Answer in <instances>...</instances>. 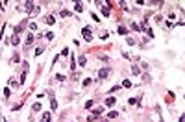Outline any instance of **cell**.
<instances>
[{
  "mask_svg": "<svg viewBox=\"0 0 185 122\" xmlns=\"http://www.w3.org/2000/svg\"><path fill=\"white\" fill-rule=\"evenodd\" d=\"M56 80H58V81H65V80H67V78H65L63 74H58V76H56Z\"/></svg>",
  "mask_w": 185,
  "mask_h": 122,
  "instance_id": "18",
  "label": "cell"
},
{
  "mask_svg": "<svg viewBox=\"0 0 185 122\" xmlns=\"http://www.w3.org/2000/svg\"><path fill=\"white\" fill-rule=\"evenodd\" d=\"M109 74H111V68H100V70H98V78H100V80H105Z\"/></svg>",
  "mask_w": 185,
  "mask_h": 122,
  "instance_id": "3",
  "label": "cell"
},
{
  "mask_svg": "<svg viewBox=\"0 0 185 122\" xmlns=\"http://www.w3.org/2000/svg\"><path fill=\"white\" fill-rule=\"evenodd\" d=\"M85 63H87V57H85V55H80V57H78V65H80V67H85Z\"/></svg>",
  "mask_w": 185,
  "mask_h": 122,
  "instance_id": "8",
  "label": "cell"
},
{
  "mask_svg": "<svg viewBox=\"0 0 185 122\" xmlns=\"http://www.w3.org/2000/svg\"><path fill=\"white\" fill-rule=\"evenodd\" d=\"M91 107H92V100H89L87 104H85V109H91Z\"/></svg>",
  "mask_w": 185,
  "mask_h": 122,
  "instance_id": "26",
  "label": "cell"
},
{
  "mask_svg": "<svg viewBox=\"0 0 185 122\" xmlns=\"http://www.w3.org/2000/svg\"><path fill=\"white\" fill-rule=\"evenodd\" d=\"M32 43H34V35L30 33L28 37H26V46H30V44H32Z\"/></svg>",
  "mask_w": 185,
  "mask_h": 122,
  "instance_id": "13",
  "label": "cell"
},
{
  "mask_svg": "<svg viewBox=\"0 0 185 122\" xmlns=\"http://www.w3.org/2000/svg\"><path fill=\"white\" fill-rule=\"evenodd\" d=\"M9 43H11V44H19V35H13Z\"/></svg>",
  "mask_w": 185,
  "mask_h": 122,
  "instance_id": "15",
  "label": "cell"
},
{
  "mask_svg": "<svg viewBox=\"0 0 185 122\" xmlns=\"http://www.w3.org/2000/svg\"><path fill=\"white\" fill-rule=\"evenodd\" d=\"M104 122H107V120H104Z\"/></svg>",
  "mask_w": 185,
  "mask_h": 122,
  "instance_id": "30",
  "label": "cell"
},
{
  "mask_svg": "<svg viewBox=\"0 0 185 122\" xmlns=\"http://www.w3.org/2000/svg\"><path fill=\"white\" fill-rule=\"evenodd\" d=\"M126 43H128V44H130V46H133V44H135V41H133V39H131V37H128V39H126Z\"/></svg>",
  "mask_w": 185,
  "mask_h": 122,
  "instance_id": "25",
  "label": "cell"
},
{
  "mask_svg": "<svg viewBox=\"0 0 185 122\" xmlns=\"http://www.w3.org/2000/svg\"><path fill=\"white\" fill-rule=\"evenodd\" d=\"M43 122H50V113H45V115H43Z\"/></svg>",
  "mask_w": 185,
  "mask_h": 122,
  "instance_id": "16",
  "label": "cell"
},
{
  "mask_svg": "<svg viewBox=\"0 0 185 122\" xmlns=\"http://www.w3.org/2000/svg\"><path fill=\"white\" fill-rule=\"evenodd\" d=\"M118 117V111H111V113H107V118H117Z\"/></svg>",
  "mask_w": 185,
  "mask_h": 122,
  "instance_id": "14",
  "label": "cell"
},
{
  "mask_svg": "<svg viewBox=\"0 0 185 122\" xmlns=\"http://www.w3.org/2000/svg\"><path fill=\"white\" fill-rule=\"evenodd\" d=\"M32 109H34V111H41V104H34V105H32Z\"/></svg>",
  "mask_w": 185,
  "mask_h": 122,
  "instance_id": "20",
  "label": "cell"
},
{
  "mask_svg": "<svg viewBox=\"0 0 185 122\" xmlns=\"http://www.w3.org/2000/svg\"><path fill=\"white\" fill-rule=\"evenodd\" d=\"M131 72H133L135 76H139V74H141V68H139L137 65H133V67H131Z\"/></svg>",
  "mask_w": 185,
  "mask_h": 122,
  "instance_id": "12",
  "label": "cell"
},
{
  "mask_svg": "<svg viewBox=\"0 0 185 122\" xmlns=\"http://www.w3.org/2000/svg\"><path fill=\"white\" fill-rule=\"evenodd\" d=\"M50 109L52 111H58V102H56L54 96H50Z\"/></svg>",
  "mask_w": 185,
  "mask_h": 122,
  "instance_id": "7",
  "label": "cell"
},
{
  "mask_svg": "<svg viewBox=\"0 0 185 122\" xmlns=\"http://www.w3.org/2000/svg\"><path fill=\"white\" fill-rule=\"evenodd\" d=\"M54 22H56V17H54V15H48V17H46V24H54Z\"/></svg>",
  "mask_w": 185,
  "mask_h": 122,
  "instance_id": "10",
  "label": "cell"
},
{
  "mask_svg": "<svg viewBox=\"0 0 185 122\" xmlns=\"http://www.w3.org/2000/svg\"><path fill=\"white\" fill-rule=\"evenodd\" d=\"M26 11H28V13H32V11H35V13H37L39 11V8H37V6H35V4H32V2H26Z\"/></svg>",
  "mask_w": 185,
  "mask_h": 122,
  "instance_id": "4",
  "label": "cell"
},
{
  "mask_svg": "<svg viewBox=\"0 0 185 122\" xmlns=\"http://www.w3.org/2000/svg\"><path fill=\"white\" fill-rule=\"evenodd\" d=\"M117 32H118L120 35H126V33H128V28H124V26H118V28H117Z\"/></svg>",
  "mask_w": 185,
  "mask_h": 122,
  "instance_id": "9",
  "label": "cell"
},
{
  "mask_svg": "<svg viewBox=\"0 0 185 122\" xmlns=\"http://www.w3.org/2000/svg\"><path fill=\"white\" fill-rule=\"evenodd\" d=\"M74 9H76V11H83V4H81V2H76V4H74Z\"/></svg>",
  "mask_w": 185,
  "mask_h": 122,
  "instance_id": "11",
  "label": "cell"
},
{
  "mask_svg": "<svg viewBox=\"0 0 185 122\" xmlns=\"http://www.w3.org/2000/svg\"><path fill=\"white\" fill-rule=\"evenodd\" d=\"M41 54H43V48H41V46H39V48H37V50H35V55H41Z\"/></svg>",
  "mask_w": 185,
  "mask_h": 122,
  "instance_id": "29",
  "label": "cell"
},
{
  "mask_svg": "<svg viewBox=\"0 0 185 122\" xmlns=\"http://www.w3.org/2000/svg\"><path fill=\"white\" fill-rule=\"evenodd\" d=\"M81 35H83V41H92V32H91V28H87V26H85L83 30H81Z\"/></svg>",
  "mask_w": 185,
  "mask_h": 122,
  "instance_id": "1",
  "label": "cell"
},
{
  "mask_svg": "<svg viewBox=\"0 0 185 122\" xmlns=\"http://www.w3.org/2000/svg\"><path fill=\"white\" fill-rule=\"evenodd\" d=\"M122 87H131V81L130 80H124V81H122Z\"/></svg>",
  "mask_w": 185,
  "mask_h": 122,
  "instance_id": "19",
  "label": "cell"
},
{
  "mask_svg": "<svg viewBox=\"0 0 185 122\" xmlns=\"http://www.w3.org/2000/svg\"><path fill=\"white\" fill-rule=\"evenodd\" d=\"M46 35V39H48V41H52V39H54V33H52V32H48V33H45Z\"/></svg>",
  "mask_w": 185,
  "mask_h": 122,
  "instance_id": "24",
  "label": "cell"
},
{
  "mask_svg": "<svg viewBox=\"0 0 185 122\" xmlns=\"http://www.w3.org/2000/svg\"><path fill=\"white\" fill-rule=\"evenodd\" d=\"M70 54V52H69V48H63V50H61V55H69Z\"/></svg>",
  "mask_w": 185,
  "mask_h": 122,
  "instance_id": "27",
  "label": "cell"
},
{
  "mask_svg": "<svg viewBox=\"0 0 185 122\" xmlns=\"http://www.w3.org/2000/svg\"><path fill=\"white\" fill-rule=\"evenodd\" d=\"M92 83V80H91V78H87V80H83V87H89V85H91Z\"/></svg>",
  "mask_w": 185,
  "mask_h": 122,
  "instance_id": "17",
  "label": "cell"
},
{
  "mask_svg": "<svg viewBox=\"0 0 185 122\" xmlns=\"http://www.w3.org/2000/svg\"><path fill=\"white\" fill-rule=\"evenodd\" d=\"M102 113H104V107H96V109H92L91 115H89V120H94V118H96L98 115H102Z\"/></svg>",
  "mask_w": 185,
  "mask_h": 122,
  "instance_id": "2",
  "label": "cell"
},
{
  "mask_svg": "<svg viewBox=\"0 0 185 122\" xmlns=\"http://www.w3.org/2000/svg\"><path fill=\"white\" fill-rule=\"evenodd\" d=\"M24 28H26V21H22L21 24L17 26V28L13 30V35H19V33H21V32H22V30H24Z\"/></svg>",
  "mask_w": 185,
  "mask_h": 122,
  "instance_id": "5",
  "label": "cell"
},
{
  "mask_svg": "<svg viewBox=\"0 0 185 122\" xmlns=\"http://www.w3.org/2000/svg\"><path fill=\"white\" fill-rule=\"evenodd\" d=\"M107 37H109V33H107V32H104V33L100 35V39H102V41H105V39H107Z\"/></svg>",
  "mask_w": 185,
  "mask_h": 122,
  "instance_id": "23",
  "label": "cell"
},
{
  "mask_svg": "<svg viewBox=\"0 0 185 122\" xmlns=\"http://www.w3.org/2000/svg\"><path fill=\"white\" fill-rule=\"evenodd\" d=\"M61 17H70V11H61Z\"/></svg>",
  "mask_w": 185,
  "mask_h": 122,
  "instance_id": "28",
  "label": "cell"
},
{
  "mask_svg": "<svg viewBox=\"0 0 185 122\" xmlns=\"http://www.w3.org/2000/svg\"><path fill=\"white\" fill-rule=\"evenodd\" d=\"M115 102H117V100H115V96H109L107 100H105V107H113Z\"/></svg>",
  "mask_w": 185,
  "mask_h": 122,
  "instance_id": "6",
  "label": "cell"
},
{
  "mask_svg": "<svg viewBox=\"0 0 185 122\" xmlns=\"http://www.w3.org/2000/svg\"><path fill=\"white\" fill-rule=\"evenodd\" d=\"M9 94H11V91H9V87H6V89H4V96L9 98Z\"/></svg>",
  "mask_w": 185,
  "mask_h": 122,
  "instance_id": "22",
  "label": "cell"
},
{
  "mask_svg": "<svg viewBox=\"0 0 185 122\" xmlns=\"http://www.w3.org/2000/svg\"><path fill=\"white\" fill-rule=\"evenodd\" d=\"M24 80H26V70L21 74V80H19V83H24Z\"/></svg>",
  "mask_w": 185,
  "mask_h": 122,
  "instance_id": "21",
  "label": "cell"
}]
</instances>
